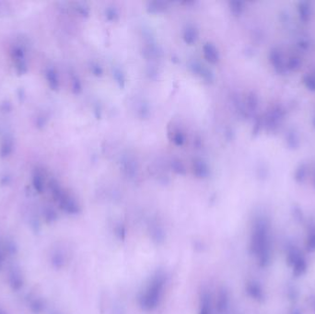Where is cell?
<instances>
[{
	"instance_id": "obj_1",
	"label": "cell",
	"mask_w": 315,
	"mask_h": 314,
	"mask_svg": "<svg viewBox=\"0 0 315 314\" xmlns=\"http://www.w3.org/2000/svg\"><path fill=\"white\" fill-rule=\"evenodd\" d=\"M251 251L262 268L268 267L271 260V241L269 224L263 220L255 222L251 238Z\"/></svg>"
},
{
	"instance_id": "obj_7",
	"label": "cell",
	"mask_w": 315,
	"mask_h": 314,
	"mask_svg": "<svg viewBox=\"0 0 315 314\" xmlns=\"http://www.w3.org/2000/svg\"><path fill=\"white\" fill-rule=\"evenodd\" d=\"M210 313V307H209V302L208 299H204L203 301V306L201 307V312L199 314H209Z\"/></svg>"
},
{
	"instance_id": "obj_3",
	"label": "cell",
	"mask_w": 315,
	"mask_h": 314,
	"mask_svg": "<svg viewBox=\"0 0 315 314\" xmlns=\"http://www.w3.org/2000/svg\"><path fill=\"white\" fill-rule=\"evenodd\" d=\"M248 294L256 301H263L265 299V294L261 286L256 282H251L247 285Z\"/></svg>"
},
{
	"instance_id": "obj_4",
	"label": "cell",
	"mask_w": 315,
	"mask_h": 314,
	"mask_svg": "<svg viewBox=\"0 0 315 314\" xmlns=\"http://www.w3.org/2000/svg\"><path fill=\"white\" fill-rule=\"evenodd\" d=\"M301 257H302V254L298 248L295 246L288 247V253H287V263L289 267H292Z\"/></svg>"
},
{
	"instance_id": "obj_5",
	"label": "cell",
	"mask_w": 315,
	"mask_h": 314,
	"mask_svg": "<svg viewBox=\"0 0 315 314\" xmlns=\"http://www.w3.org/2000/svg\"><path fill=\"white\" fill-rule=\"evenodd\" d=\"M291 268L293 269V275L294 276L296 277L302 276V274L306 272V269H307V264H306V261L304 259V257L303 256L301 257Z\"/></svg>"
},
{
	"instance_id": "obj_9",
	"label": "cell",
	"mask_w": 315,
	"mask_h": 314,
	"mask_svg": "<svg viewBox=\"0 0 315 314\" xmlns=\"http://www.w3.org/2000/svg\"></svg>"
},
{
	"instance_id": "obj_2",
	"label": "cell",
	"mask_w": 315,
	"mask_h": 314,
	"mask_svg": "<svg viewBox=\"0 0 315 314\" xmlns=\"http://www.w3.org/2000/svg\"><path fill=\"white\" fill-rule=\"evenodd\" d=\"M164 279L163 277L159 275L156 276L151 284L149 285L148 291L142 299V305L148 310H152L157 306L161 298V290L163 288Z\"/></svg>"
},
{
	"instance_id": "obj_8",
	"label": "cell",
	"mask_w": 315,
	"mask_h": 314,
	"mask_svg": "<svg viewBox=\"0 0 315 314\" xmlns=\"http://www.w3.org/2000/svg\"><path fill=\"white\" fill-rule=\"evenodd\" d=\"M291 314H302V313H301V311H300L299 309H294V310L292 311Z\"/></svg>"
},
{
	"instance_id": "obj_6",
	"label": "cell",
	"mask_w": 315,
	"mask_h": 314,
	"mask_svg": "<svg viewBox=\"0 0 315 314\" xmlns=\"http://www.w3.org/2000/svg\"><path fill=\"white\" fill-rule=\"evenodd\" d=\"M306 247L309 252L311 253L315 252V229H312L309 232L308 238L306 241Z\"/></svg>"
}]
</instances>
